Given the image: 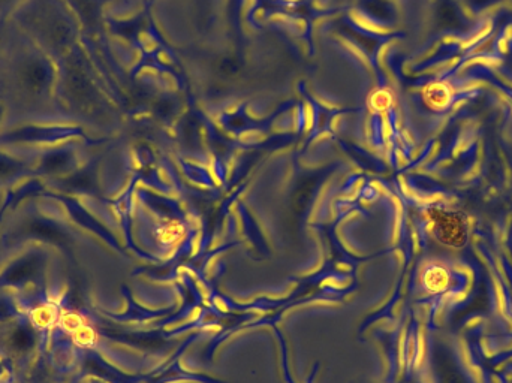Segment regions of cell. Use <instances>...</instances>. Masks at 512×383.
<instances>
[{"instance_id":"obj_1","label":"cell","mask_w":512,"mask_h":383,"mask_svg":"<svg viewBox=\"0 0 512 383\" xmlns=\"http://www.w3.org/2000/svg\"><path fill=\"white\" fill-rule=\"evenodd\" d=\"M39 265H41V262H39L38 258H33V256L21 259L20 262L9 268L8 273H6V280L9 283L26 282V280L32 279L38 273Z\"/></svg>"},{"instance_id":"obj_4","label":"cell","mask_w":512,"mask_h":383,"mask_svg":"<svg viewBox=\"0 0 512 383\" xmlns=\"http://www.w3.org/2000/svg\"><path fill=\"white\" fill-rule=\"evenodd\" d=\"M15 170H17V168H15L11 162L0 159V180L9 179V177L15 173Z\"/></svg>"},{"instance_id":"obj_2","label":"cell","mask_w":512,"mask_h":383,"mask_svg":"<svg viewBox=\"0 0 512 383\" xmlns=\"http://www.w3.org/2000/svg\"><path fill=\"white\" fill-rule=\"evenodd\" d=\"M9 345H11L12 351L24 354V352L30 351L33 345H35V333H33L32 328L18 327L11 334Z\"/></svg>"},{"instance_id":"obj_5","label":"cell","mask_w":512,"mask_h":383,"mask_svg":"<svg viewBox=\"0 0 512 383\" xmlns=\"http://www.w3.org/2000/svg\"><path fill=\"white\" fill-rule=\"evenodd\" d=\"M59 167H65V156L56 155L53 158L48 159L47 168L48 170H59Z\"/></svg>"},{"instance_id":"obj_3","label":"cell","mask_w":512,"mask_h":383,"mask_svg":"<svg viewBox=\"0 0 512 383\" xmlns=\"http://www.w3.org/2000/svg\"><path fill=\"white\" fill-rule=\"evenodd\" d=\"M30 234L36 235V237L45 238L48 241H56V243H65V234L56 226L48 225L44 222H35L29 226Z\"/></svg>"}]
</instances>
